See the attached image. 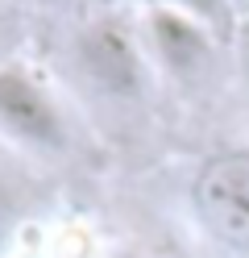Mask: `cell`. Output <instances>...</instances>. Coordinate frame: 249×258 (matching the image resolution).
<instances>
[{"label": "cell", "mask_w": 249, "mask_h": 258, "mask_svg": "<svg viewBox=\"0 0 249 258\" xmlns=\"http://www.w3.org/2000/svg\"><path fill=\"white\" fill-rule=\"evenodd\" d=\"M0 142L33 158H62L75 146L71 117L33 62L17 58L0 67Z\"/></svg>", "instance_id": "6da1fadb"}, {"label": "cell", "mask_w": 249, "mask_h": 258, "mask_svg": "<svg viewBox=\"0 0 249 258\" xmlns=\"http://www.w3.org/2000/svg\"><path fill=\"white\" fill-rule=\"evenodd\" d=\"M204 233L232 258H249V150H224L204 163L191 187Z\"/></svg>", "instance_id": "7a4b0ae2"}, {"label": "cell", "mask_w": 249, "mask_h": 258, "mask_svg": "<svg viewBox=\"0 0 249 258\" xmlns=\"http://www.w3.org/2000/svg\"><path fill=\"white\" fill-rule=\"evenodd\" d=\"M75 62L83 79L112 96V100H137L145 92V46L133 34V25L116 13H100L96 21H88L75 38Z\"/></svg>", "instance_id": "3957f363"}, {"label": "cell", "mask_w": 249, "mask_h": 258, "mask_svg": "<svg viewBox=\"0 0 249 258\" xmlns=\"http://www.w3.org/2000/svg\"><path fill=\"white\" fill-rule=\"evenodd\" d=\"M149 46L158 50V58L171 71H195L199 58L212 50V34L199 21L183 17L171 9H149Z\"/></svg>", "instance_id": "277c9868"}, {"label": "cell", "mask_w": 249, "mask_h": 258, "mask_svg": "<svg viewBox=\"0 0 249 258\" xmlns=\"http://www.w3.org/2000/svg\"><path fill=\"white\" fill-rule=\"evenodd\" d=\"M154 9L183 13V17L199 21L212 38H228L232 25H237V9H232V0H154Z\"/></svg>", "instance_id": "5b68a950"}, {"label": "cell", "mask_w": 249, "mask_h": 258, "mask_svg": "<svg viewBox=\"0 0 249 258\" xmlns=\"http://www.w3.org/2000/svg\"><path fill=\"white\" fill-rule=\"evenodd\" d=\"M13 225H17V196H13V187L0 179V246L13 237Z\"/></svg>", "instance_id": "8992f818"}, {"label": "cell", "mask_w": 249, "mask_h": 258, "mask_svg": "<svg viewBox=\"0 0 249 258\" xmlns=\"http://www.w3.org/2000/svg\"><path fill=\"white\" fill-rule=\"evenodd\" d=\"M38 5H42V9H58V13H66V9H75L79 0H38Z\"/></svg>", "instance_id": "52a82bcc"}, {"label": "cell", "mask_w": 249, "mask_h": 258, "mask_svg": "<svg viewBox=\"0 0 249 258\" xmlns=\"http://www.w3.org/2000/svg\"><path fill=\"white\" fill-rule=\"evenodd\" d=\"M88 5H96V9H104V13H116L121 5H129V0H88Z\"/></svg>", "instance_id": "ba28073f"}, {"label": "cell", "mask_w": 249, "mask_h": 258, "mask_svg": "<svg viewBox=\"0 0 249 258\" xmlns=\"http://www.w3.org/2000/svg\"><path fill=\"white\" fill-rule=\"evenodd\" d=\"M232 9H237V13H245V17H249V0H232Z\"/></svg>", "instance_id": "9c48e42d"}]
</instances>
